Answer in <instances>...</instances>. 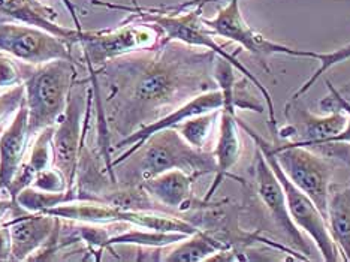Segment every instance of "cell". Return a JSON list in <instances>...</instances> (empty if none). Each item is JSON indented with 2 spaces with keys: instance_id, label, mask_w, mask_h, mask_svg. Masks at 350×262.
Wrapping results in <instances>:
<instances>
[{
  "instance_id": "cell-6",
  "label": "cell",
  "mask_w": 350,
  "mask_h": 262,
  "mask_svg": "<svg viewBox=\"0 0 350 262\" xmlns=\"http://www.w3.org/2000/svg\"><path fill=\"white\" fill-rule=\"evenodd\" d=\"M90 81V77L83 81H77L70 92L65 113L54 126V166L65 176L70 190L75 189L79 157H81L92 120L94 90L93 86H84Z\"/></svg>"
},
{
  "instance_id": "cell-22",
  "label": "cell",
  "mask_w": 350,
  "mask_h": 262,
  "mask_svg": "<svg viewBox=\"0 0 350 262\" xmlns=\"http://www.w3.org/2000/svg\"><path fill=\"white\" fill-rule=\"evenodd\" d=\"M298 118L301 122L304 135L295 144H313V142L329 141L338 133L343 132L347 123V114L345 109L334 108L326 116H314L306 108L299 109Z\"/></svg>"
},
{
  "instance_id": "cell-3",
  "label": "cell",
  "mask_w": 350,
  "mask_h": 262,
  "mask_svg": "<svg viewBox=\"0 0 350 262\" xmlns=\"http://www.w3.org/2000/svg\"><path fill=\"white\" fill-rule=\"evenodd\" d=\"M116 168L118 181L141 185L146 180L171 170H181L195 177L216 174V159L213 150H198L183 140L174 128L157 132L142 144L129 159Z\"/></svg>"
},
{
  "instance_id": "cell-12",
  "label": "cell",
  "mask_w": 350,
  "mask_h": 262,
  "mask_svg": "<svg viewBox=\"0 0 350 262\" xmlns=\"http://www.w3.org/2000/svg\"><path fill=\"white\" fill-rule=\"evenodd\" d=\"M254 186H256L259 200L265 205L269 216L283 233L286 240L292 244L293 249L298 250L302 258L312 259V246L302 235L301 229L293 224L283 186L259 148H256V162H254Z\"/></svg>"
},
{
  "instance_id": "cell-21",
  "label": "cell",
  "mask_w": 350,
  "mask_h": 262,
  "mask_svg": "<svg viewBox=\"0 0 350 262\" xmlns=\"http://www.w3.org/2000/svg\"><path fill=\"white\" fill-rule=\"evenodd\" d=\"M232 246L221 240L217 235L200 229L192 235H187L181 241L171 246L162 261L166 262H201L208 261L216 253L226 250Z\"/></svg>"
},
{
  "instance_id": "cell-25",
  "label": "cell",
  "mask_w": 350,
  "mask_h": 262,
  "mask_svg": "<svg viewBox=\"0 0 350 262\" xmlns=\"http://www.w3.org/2000/svg\"><path fill=\"white\" fill-rule=\"evenodd\" d=\"M313 59L319 62V68H317L314 73L310 75L304 83H302L298 89L295 90V93L292 94V98L289 102H295L298 101L301 96H304V94L312 89V87L319 81V79L328 73L329 69H332L334 66L340 65V63L347 62L350 59V42L343 45V47H338V49H334L331 51H325V53H313Z\"/></svg>"
},
{
  "instance_id": "cell-14",
  "label": "cell",
  "mask_w": 350,
  "mask_h": 262,
  "mask_svg": "<svg viewBox=\"0 0 350 262\" xmlns=\"http://www.w3.org/2000/svg\"><path fill=\"white\" fill-rule=\"evenodd\" d=\"M5 224L11 229L12 261H30L54 234L59 218L49 213H31L17 204Z\"/></svg>"
},
{
  "instance_id": "cell-28",
  "label": "cell",
  "mask_w": 350,
  "mask_h": 262,
  "mask_svg": "<svg viewBox=\"0 0 350 262\" xmlns=\"http://www.w3.org/2000/svg\"><path fill=\"white\" fill-rule=\"evenodd\" d=\"M25 102V86H15L0 93V126L6 125Z\"/></svg>"
},
{
  "instance_id": "cell-34",
  "label": "cell",
  "mask_w": 350,
  "mask_h": 262,
  "mask_svg": "<svg viewBox=\"0 0 350 262\" xmlns=\"http://www.w3.org/2000/svg\"><path fill=\"white\" fill-rule=\"evenodd\" d=\"M5 126V125H3ZM3 126H0V132H2V129H3Z\"/></svg>"
},
{
  "instance_id": "cell-10",
  "label": "cell",
  "mask_w": 350,
  "mask_h": 262,
  "mask_svg": "<svg viewBox=\"0 0 350 262\" xmlns=\"http://www.w3.org/2000/svg\"><path fill=\"white\" fill-rule=\"evenodd\" d=\"M273 152L286 176L310 196L326 220V207H328L334 172L328 159L292 142L284 146H273Z\"/></svg>"
},
{
  "instance_id": "cell-33",
  "label": "cell",
  "mask_w": 350,
  "mask_h": 262,
  "mask_svg": "<svg viewBox=\"0 0 350 262\" xmlns=\"http://www.w3.org/2000/svg\"><path fill=\"white\" fill-rule=\"evenodd\" d=\"M132 3H133V5H139V3L137 2V0H132Z\"/></svg>"
},
{
  "instance_id": "cell-4",
  "label": "cell",
  "mask_w": 350,
  "mask_h": 262,
  "mask_svg": "<svg viewBox=\"0 0 350 262\" xmlns=\"http://www.w3.org/2000/svg\"><path fill=\"white\" fill-rule=\"evenodd\" d=\"M77 60H53L38 65L23 78L31 138L57 125L78 81Z\"/></svg>"
},
{
  "instance_id": "cell-9",
  "label": "cell",
  "mask_w": 350,
  "mask_h": 262,
  "mask_svg": "<svg viewBox=\"0 0 350 262\" xmlns=\"http://www.w3.org/2000/svg\"><path fill=\"white\" fill-rule=\"evenodd\" d=\"M204 23L214 35L238 44L244 51L250 53L253 57L264 63L268 70L269 68L267 60L273 55L313 59V50L293 49V47L271 41V39L254 30L244 18L240 0H226V5L220 8L213 18L204 17Z\"/></svg>"
},
{
  "instance_id": "cell-13",
  "label": "cell",
  "mask_w": 350,
  "mask_h": 262,
  "mask_svg": "<svg viewBox=\"0 0 350 262\" xmlns=\"http://www.w3.org/2000/svg\"><path fill=\"white\" fill-rule=\"evenodd\" d=\"M221 107H224V94H221L219 89L208 90L198 94V96L192 99H189L185 104H181L180 107L170 111L168 114H165L161 118H157V120L142 126V128L129 133L127 137L118 140L116 144H113L111 150H124L117 157H113V161H111V170L114 171V166L120 165L126 159H129L142 144H144L151 135L165 129L175 128V126H178L180 123L186 122L195 116L211 113V111H220Z\"/></svg>"
},
{
  "instance_id": "cell-32",
  "label": "cell",
  "mask_w": 350,
  "mask_h": 262,
  "mask_svg": "<svg viewBox=\"0 0 350 262\" xmlns=\"http://www.w3.org/2000/svg\"><path fill=\"white\" fill-rule=\"evenodd\" d=\"M15 205H17V201L12 200L11 196L0 198V222H3L10 216V213L14 210Z\"/></svg>"
},
{
  "instance_id": "cell-27",
  "label": "cell",
  "mask_w": 350,
  "mask_h": 262,
  "mask_svg": "<svg viewBox=\"0 0 350 262\" xmlns=\"http://www.w3.org/2000/svg\"><path fill=\"white\" fill-rule=\"evenodd\" d=\"M31 187L45 190V192H54V194H62L70 190L68 180L65 179V176H63L62 171L55 168V166H50V168L38 172L33 183H31Z\"/></svg>"
},
{
  "instance_id": "cell-20",
  "label": "cell",
  "mask_w": 350,
  "mask_h": 262,
  "mask_svg": "<svg viewBox=\"0 0 350 262\" xmlns=\"http://www.w3.org/2000/svg\"><path fill=\"white\" fill-rule=\"evenodd\" d=\"M326 225L341 259L350 262V180L345 186H331Z\"/></svg>"
},
{
  "instance_id": "cell-5",
  "label": "cell",
  "mask_w": 350,
  "mask_h": 262,
  "mask_svg": "<svg viewBox=\"0 0 350 262\" xmlns=\"http://www.w3.org/2000/svg\"><path fill=\"white\" fill-rule=\"evenodd\" d=\"M44 213L60 218L63 222H75V224L90 225H132L153 231L180 233L192 235L201 228L180 214L126 210L99 201H70L60 204Z\"/></svg>"
},
{
  "instance_id": "cell-18",
  "label": "cell",
  "mask_w": 350,
  "mask_h": 262,
  "mask_svg": "<svg viewBox=\"0 0 350 262\" xmlns=\"http://www.w3.org/2000/svg\"><path fill=\"white\" fill-rule=\"evenodd\" d=\"M0 17L50 31V34L74 44L77 49L84 34L83 29H70L57 25L54 21L57 14L53 8L39 2V0H0Z\"/></svg>"
},
{
  "instance_id": "cell-15",
  "label": "cell",
  "mask_w": 350,
  "mask_h": 262,
  "mask_svg": "<svg viewBox=\"0 0 350 262\" xmlns=\"http://www.w3.org/2000/svg\"><path fill=\"white\" fill-rule=\"evenodd\" d=\"M198 177L181 170H171L146 180L141 186L153 200L172 214L185 216L189 211L204 207L205 201H198L193 194V185Z\"/></svg>"
},
{
  "instance_id": "cell-2",
  "label": "cell",
  "mask_w": 350,
  "mask_h": 262,
  "mask_svg": "<svg viewBox=\"0 0 350 262\" xmlns=\"http://www.w3.org/2000/svg\"><path fill=\"white\" fill-rule=\"evenodd\" d=\"M93 6H100V8H108V10H116V11H124L129 14L127 20H141L147 23H153L154 26L161 29L163 35L162 44L168 42H178L187 47H193V49H202V50H210L216 53L219 57L225 59L229 62L237 70L247 78L252 84L259 90L262 98L267 101V109H268V122L274 133L278 132V125L275 118V109H274V102L273 96L267 86L260 83V79L250 73L247 66L243 65V62L237 59L235 53H229L224 45H220L216 41V35L205 26L204 23V15L202 11L204 8L201 6H192L186 8V10L180 11H170L163 10L161 6L156 8H146L141 5H118L113 2H103V0H92Z\"/></svg>"
},
{
  "instance_id": "cell-31",
  "label": "cell",
  "mask_w": 350,
  "mask_h": 262,
  "mask_svg": "<svg viewBox=\"0 0 350 262\" xmlns=\"http://www.w3.org/2000/svg\"><path fill=\"white\" fill-rule=\"evenodd\" d=\"M214 2H225V0H185V2H180L177 5H168V6H161L163 10H170V11H180V10H186V8H192V6H201L204 8L208 3Z\"/></svg>"
},
{
  "instance_id": "cell-7",
  "label": "cell",
  "mask_w": 350,
  "mask_h": 262,
  "mask_svg": "<svg viewBox=\"0 0 350 262\" xmlns=\"http://www.w3.org/2000/svg\"><path fill=\"white\" fill-rule=\"evenodd\" d=\"M162 41V31L153 23L126 18L124 25L116 29L84 30L78 50L85 66L96 70L124 55L154 50Z\"/></svg>"
},
{
  "instance_id": "cell-23",
  "label": "cell",
  "mask_w": 350,
  "mask_h": 262,
  "mask_svg": "<svg viewBox=\"0 0 350 262\" xmlns=\"http://www.w3.org/2000/svg\"><path fill=\"white\" fill-rule=\"evenodd\" d=\"M219 116L220 111H211V113L195 116L175 126L174 129L181 135L187 144L198 150H208L214 126L219 122Z\"/></svg>"
},
{
  "instance_id": "cell-29",
  "label": "cell",
  "mask_w": 350,
  "mask_h": 262,
  "mask_svg": "<svg viewBox=\"0 0 350 262\" xmlns=\"http://www.w3.org/2000/svg\"><path fill=\"white\" fill-rule=\"evenodd\" d=\"M20 84H23V75L15 59L0 53V89L8 90Z\"/></svg>"
},
{
  "instance_id": "cell-1",
  "label": "cell",
  "mask_w": 350,
  "mask_h": 262,
  "mask_svg": "<svg viewBox=\"0 0 350 262\" xmlns=\"http://www.w3.org/2000/svg\"><path fill=\"white\" fill-rule=\"evenodd\" d=\"M217 54L178 42L124 55L100 69H89L99 117L109 138H124L198 94L217 89Z\"/></svg>"
},
{
  "instance_id": "cell-26",
  "label": "cell",
  "mask_w": 350,
  "mask_h": 262,
  "mask_svg": "<svg viewBox=\"0 0 350 262\" xmlns=\"http://www.w3.org/2000/svg\"><path fill=\"white\" fill-rule=\"evenodd\" d=\"M326 86H328V90H329V96H325L321 99L319 102V108L322 111H325V113H329L331 109L334 108H341L346 111L347 114V123H346V128L343 129V132L338 133L337 137H334L332 140L329 141H336V142H347V144H350V102H347L343 96H341L340 92L337 90V87L334 86L329 79H326ZM292 142V141H291ZM325 142V141H323ZM295 144V142H293ZM301 146V144H298ZM304 146V144H302Z\"/></svg>"
},
{
  "instance_id": "cell-11",
  "label": "cell",
  "mask_w": 350,
  "mask_h": 262,
  "mask_svg": "<svg viewBox=\"0 0 350 262\" xmlns=\"http://www.w3.org/2000/svg\"><path fill=\"white\" fill-rule=\"evenodd\" d=\"M75 49L74 44L39 27L17 21L0 23V53L17 62L38 66L59 59L77 60Z\"/></svg>"
},
{
  "instance_id": "cell-17",
  "label": "cell",
  "mask_w": 350,
  "mask_h": 262,
  "mask_svg": "<svg viewBox=\"0 0 350 262\" xmlns=\"http://www.w3.org/2000/svg\"><path fill=\"white\" fill-rule=\"evenodd\" d=\"M29 111L25 102L0 132V192H5L25 162L30 147Z\"/></svg>"
},
{
  "instance_id": "cell-30",
  "label": "cell",
  "mask_w": 350,
  "mask_h": 262,
  "mask_svg": "<svg viewBox=\"0 0 350 262\" xmlns=\"http://www.w3.org/2000/svg\"><path fill=\"white\" fill-rule=\"evenodd\" d=\"M0 261H12L11 229L5 220L0 222Z\"/></svg>"
},
{
  "instance_id": "cell-8",
  "label": "cell",
  "mask_w": 350,
  "mask_h": 262,
  "mask_svg": "<svg viewBox=\"0 0 350 262\" xmlns=\"http://www.w3.org/2000/svg\"><path fill=\"white\" fill-rule=\"evenodd\" d=\"M240 126L253 140L256 148L260 150L262 155L265 157V161L271 166L278 181L282 183L286 195V202H288V210L291 213L293 224H295L302 233H306L310 237V240L313 241L316 249L319 250L323 261L337 262L340 259V252L336 243H334L331 238L328 225H326V220L321 210L316 207V204L310 200V196L307 194L298 189L292 183L291 179L286 176L273 152V144H269L264 137H260L258 132H254L250 126L245 123L240 122Z\"/></svg>"
},
{
  "instance_id": "cell-24",
  "label": "cell",
  "mask_w": 350,
  "mask_h": 262,
  "mask_svg": "<svg viewBox=\"0 0 350 262\" xmlns=\"http://www.w3.org/2000/svg\"><path fill=\"white\" fill-rule=\"evenodd\" d=\"M15 201L23 210L31 211V213H44L53 207H57L60 204L77 201V190H68V192L54 194V192H45V190H39L36 187H26L21 190Z\"/></svg>"
},
{
  "instance_id": "cell-16",
  "label": "cell",
  "mask_w": 350,
  "mask_h": 262,
  "mask_svg": "<svg viewBox=\"0 0 350 262\" xmlns=\"http://www.w3.org/2000/svg\"><path fill=\"white\" fill-rule=\"evenodd\" d=\"M240 120L237 117V109L232 107H221L219 116V133L216 146L213 148L214 159H216V174L211 186L206 190L202 201L208 202L213 200L214 194L217 192L220 185L224 183L226 177H232L238 180L235 176L230 174L235 168V165L240 162L243 155V142L240 135Z\"/></svg>"
},
{
  "instance_id": "cell-19",
  "label": "cell",
  "mask_w": 350,
  "mask_h": 262,
  "mask_svg": "<svg viewBox=\"0 0 350 262\" xmlns=\"http://www.w3.org/2000/svg\"><path fill=\"white\" fill-rule=\"evenodd\" d=\"M53 133L54 126L45 128L33 137V141L30 142L27 156L25 162L20 166L18 172L6 187L5 192L12 200L18 196L21 190L31 186L38 172H41L50 166H54V152H53Z\"/></svg>"
}]
</instances>
